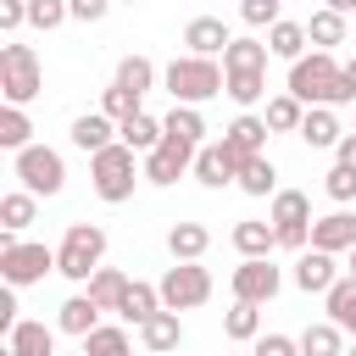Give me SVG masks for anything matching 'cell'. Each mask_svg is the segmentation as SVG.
<instances>
[{
	"mask_svg": "<svg viewBox=\"0 0 356 356\" xmlns=\"http://www.w3.org/2000/svg\"><path fill=\"white\" fill-rule=\"evenodd\" d=\"M323 312L339 334H356V278H339L328 295H323Z\"/></svg>",
	"mask_w": 356,
	"mask_h": 356,
	"instance_id": "cell-29",
	"label": "cell"
},
{
	"mask_svg": "<svg viewBox=\"0 0 356 356\" xmlns=\"http://www.w3.org/2000/svg\"><path fill=\"white\" fill-rule=\"evenodd\" d=\"M261 117H267V128H273V134H300V122H306V106H300L295 95H284V89H278V95L267 100V111H261Z\"/></svg>",
	"mask_w": 356,
	"mask_h": 356,
	"instance_id": "cell-34",
	"label": "cell"
},
{
	"mask_svg": "<svg viewBox=\"0 0 356 356\" xmlns=\"http://www.w3.org/2000/svg\"><path fill=\"white\" fill-rule=\"evenodd\" d=\"M239 189L256 195V200L278 195V167H273V156H250V161H239Z\"/></svg>",
	"mask_w": 356,
	"mask_h": 356,
	"instance_id": "cell-33",
	"label": "cell"
},
{
	"mask_svg": "<svg viewBox=\"0 0 356 356\" xmlns=\"http://www.w3.org/2000/svg\"><path fill=\"white\" fill-rule=\"evenodd\" d=\"M67 17H72V6H61V0H33V6H28V22H33L39 33H50V28H61Z\"/></svg>",
	"mask_w": 356,
	"mask_h": 356,
	"instance_id": "cell-42",
	"label": "cell"
},
{
	"mask_svg": "<svg viewBox=\"0 0 356 356\" xmlns=\"http://www.w3.org/2000/svg\"><path fill=\"white\" fill-rule=\"evenodd\" d=\"M312 250H323V256H350L356 250V211H328V217H317L312 222Z\"/></svg>",
	"mask_w": 356,
	"mask_h": 356,
	"instance_id": "cell-15",
	"label": "cell"
},
{
	"mask_svg": "<svg viewBox=\"0 0 356 356\" xmlns=\"http://www.w3.org/2000/svg\"><path fill=\"white\" fill-rule=\"evenodd\" d=\"M78 356H83V350H78Z\"/></svg>",
	"mask_w": 356,
	"mask_h": 356,
	"instance_id": "cell-52",
	"label": "cell"
},
{
	"mask_svg": "<svg viewBox=\"0 0 356 356\" xmlns=\"http://www.w3.org/2000/svg\"><path fill=\"white\" fill-rule=\"evenodd\" d=\"M11 172H17V189H28L33 200L39 195H61V184H67V161L50 145H28L22 156H11Z\"/></svg>",
	"mask_w": 356,
	"mask_h": 356,
	"instance_id": "cell-8",
	"label": "cell"
},
{
	"mask_svg": "<svg viewBox=\"0 0 356 356\" xmlns=\"http://www.w3.org/2000/svg\"><path fill=\"white\" fill-rule=\"evenodd\" d=\"M239 17H245L250 28H267V33H273V28L284 22V11H278V0H245V6H239Z\"/></svg>",
	"mask_w": 356,
	"mask_h": 356,
	"instance_id": "cell-44",
	"label": "cell"
},
{
	"mask_svg": "<svg viewBox=\"0 0 356 356\" xmlns=\"http://www.w3.org/2000/svg\"><path fill=\"white\" fill-rule=\"evenodd\" d=\"M44 273H56V250H50V245H28V239H17V234L0 228V278H6L11 289H28V284H39Z\"/></svg>",
	"mask_w": 356,
	"mask_h": 356,
	"instance_id": "cell-6",
	"label": "cell"
},
{
	"mask_svg": "<svg viewBox=\"0 0 356 356\" xmlns=\"http://www.w3.org/2000/svg\"><path fill=\"white\" fill-rule=\"evenodd\" d=\"M100 256H106V228L100 222H67V234L56 245V273L89 289V278L100 273Z\"/></svg>",
	"mask_w": 356,
	"mask_h": 356,
	"instance_id": "cell-3",
	"label": "cell"
},
{
	"mask_svg": "<svg viewBox=\"0 0 356 356\" xmlns=\"http://www.w3.org/2000/svg\"><path fill=\"white\" fill-rule=\"evenodd\" d=\"M306 39H312V50H328V56H334V44H345V17H339L334 6L312 11V17H306Z\"/></svg>",
	"mask_w": 356,
	"mask_h": 356,
	"instance_id": "cell-30",
	"label": "cell"
},
{
	"mask_svg": "<svg viewBox=\"0 0 356 356\" xmlns=\"http://www.w3.org/2000/svg\"><path fill=\"white\" fill-rule=\"evenodd\" d=\"M161 83H167V95H172V106H206V100H217L222 89H228V72L217 67V61H200V56H178L167 72H161Z\"/></svg>",
	"mask_w": 356,
	"mask_h": 356,
	"instance_id": "cell-2",
	"label": "cell"
},
{
	"mask_svg": "<svg viewBox=\"0 0 356 356\" xmlns=\"http://www.w3.org/2000/svg\"><path fill=\"white\" fill-rule=\"evenodd\" d=\"M350 134H356V128H350Z\"/></svg>",
	"mask_w": 356,
	"mask_h": 356,
	"instance_id": "cell-53",
	"label": "cell"
},
{
	"mask_svg": "<svg viewBox=\"0 0 356 356\" xmlns=\"http://www.w3.org/2000/svg\"><path fill=\"white\" fill-rule=\"evenodd\" d=\"M345 350H350V345H345V334H339L328 317L300 334V356H345Z\"/></svg>",
	"mask_w": 356,
	"mask_h": 356,
	"instance_id": "cell-36",
	"label": "cell"
},
{
	"mask_svg": "<svg viewBox=\"0 0 356 356\" xmlns=\"http://www.w3.org/2000/svg\"><path fill=\"white\" fill-rule=\"evenodd\" d=\"M6 356H56V328L22 317V323L6 334Z\"/></svg>",
	"mask_w": 356,
	"mask_h": 356,
	"instance_id": "cell-20",
	"label": "cell"
},
{
	"mask_svg": "<svg viewBox=\"0 0 356 356\" xmlns=\"http://www.w3.org/2000/svg\"><path fill=\"white\" fill-rule=\"evenodd\" d=\"M234 250H239V261H273V250H278L273 222H267V217H245V222H234Z\"/></svg>",
	"mask_w": 356,
	"mask_h": 356,
	"instance_id": "cell-17",
	"label": "cell"
},
{
	"mask_svg": "<svg viewBox=\"0 0 356 356\" xmlns=\"http://www.w3.org/2000/svg\"><path fill=\"white\" fill-rule=\"evenodd\" d=\"M345 78H350V89H356V56H350V61H345Z\"/></svg>",
	"mask_w": 356,
	"mask_h": 356,
	"instance_id": "cell-49",
	"label": "cell"
},
{
	"mask_svg": "<svg viewBox=\"0 0 356 356\" xmlns=\"http://www.w3.org/2000/svg\"><path fill=\"white\" fill-rule=\"evenodd\" d=\"M161 128H167V139H178V145H206V117L195 111V106H172L167 117H161Z\"/></svg>",
	"mask_w": 356,
	"mask_h": 356,
	"instance_id": "cell-32",
	"label": "cell"
},
{
	"mask_svg": "<svg viewBox=\"0 0 356 356\" xmlns=\"http://www.w3.org/2000/svg\"><path fill=\"white\" fill-rule=\"evenodd\" d=\"M106 17V0H72V22H100Z\"/></svg>",
	"mask_w": 356,
	"mask_h": 356,
	"instance_id": "cell-46",
	"label": "cell"
},
{
	"mask_svg": "<svg viewBox=\"0 0 356 356\" xmlns=\"http://www.w3.org/2000/svg\"><path fill=\"white\" fill-rule=\"evenodd\" d=\"M145 178V167H139V156L117 139L111 150H100V156H89V184H95V195L106 200V206H122V200H134V184Z\"/></svg>",
	"mask_w": 356,
	"mask_h": 356,
	"instance_id": "cell-4",
	"label": "cell"
},
{
	"mask_svg": "<svg viewBox=\"0 0 356 356\" xmlns=\"http://www.w3.org/2000/svg\"><path fill=\"white\" fill-rule=\"evenodd\" d=\"M22 22H28V6L6 0V6H0V28H22Z\"/></svg>",
	"mask_w": 356,
	"mask_h": 356,
	"instance_id": "cell-48",
	"label": "cell"
},
{
	"mask_svg": "<svg viewBox=\"0 0 356 356\" xmlns=\"http://www.w3.org/2000/svg\"><path fill=\"white\" fill-rule=\"evenodd\" d=\"M67 139H72L83 156H100V150H111V145H117V122H111L106 111H83V117H72Z\"/></svg>",
	"mask_w": 356,
	"mask_h": 356,
	"instance_id": "cell-16",
	"label": "cell"
},
{
	"mask_svg": "<svg viewBox=\"0 0 356 356\" xmlns=\"http://www.w3.org/2000/svg\"><path fill=\"white\" fill-rule=\"evenodd\" d=\"M195 184H206V189H228V184H239V156H234L222 139L200 145V156H195Z\"/></svg>",
	"mask_w": 356,
	"mask_h": 356,
	"instance_id": "cell-12",
	"label": "cell"
},
{
	"mask_svg": "<svg viewBox=\"0 0 356 356\" xmlns=\"http://www.w3.org/2000/svg\"><path fill=\"white\" fill-rule=\"evenodd\" d=\"M139 345H145V350H156V356L178 350V345H184V317H178V312H156V317L139 328Z\"/></svg>",
	"mask_w": 356,
	"mask_h": 356,
	"instance_id": "cell-24",
	"label": "cell"
},
{
	"mask_svg": "<svg viewBox=\"0 0 356 356\" xmlns=\"http://www.w3.org/2000/svg\"><path fill=\"white\" fill-rule=\"evenodd\" d=\"M28 145H39V139H33V117H28L22 106H0V150L22 156Z\"/></svg>",
	"mask_w": 356,
	"mask_h": 356,
	"instance_id": "cell-27",
	"label": "cell"
},
{
	"mask_svg": "<svg viewBox=\"0 0 356 356\" xmlns=\"http://www.w3.org/2000/svg\"><path fill=\"white\" fill-rule=\"evenodd\" d=\"M184 44H189V56L217 61V56L234 44V33H228V22H222V17H189V22H184Z\"/></svg>",
	"mask_w": 356,
	"mask_h": 356,
	"instance_id": "cell-13",
	"label": "cell"
},
{
	"mask_svg": "<svg viewBox=\"0 0 356 356\" xmlns=\"http://www.w3.org/2000/svg\"><path fill=\"white\" fill-rule=\"evenodd\" d=\"M345 278H356V250H350V261H345Z\"/></svg>",
	"mask_w": 356,
	"mask_h": 356,
	"instance_id": "cell-50",
	"label": "cell"
},
{
	"mask_svg": "<svg viewBox=\"0 0 356 356\" xmlns=\"http://www.w3.org/2000/svg\"><path fill=\"white\" fill-rule=\"evenodd\" d=\"M306 44H312V39H306V22H295V17H284V22L267 33V50H273L278 61H289V67L306 56Z\"/></svg>",
	"mask_w": 356,
	"mask_h": 356,
	"instance_id": "cell-31",
	"label": "cell"
},
{
	"mask_svg": "<svg viewBox=\"0 0 356 356\" xmlns=\"http://www.w3.org/2000/svg\"><path fill=\"white\" fill-rule=\"evenodd\" d=\"M33 217H39V200H33L28 189H11V195H0V228H6V234H22Z\"/></svg>",
	"mask_w": 356,
	"mask_h": 356,
	"instance_id": "cell-35",
	"label": "cell"
},
{
	"mask_svg": "<svg viewBox=\"0 0 356 356\" xmlns=\"http://www.w3.org/2000/svg\"><path fill=\"white\" fill-rule=\"evenodd\" d=\"M167 250H172V261H200L211 250V228L206 222H172L167 228Z\"/></svg>",
	"mask_w": 356,
	"mask_h": 356,
	"instance_id": "cell-23",
	"label": "cell"
},
{
	"mask_svg": "<svg viewBox=\"0 0 356 356\" xmlns=\"http://www.w3.org/2000/svg\"><path fill=\"white\" fill-rule=\"evenodd\" d=\"M195 145H178V139H161L150 156H145V184H156V189H167V184H178L184 172H195Z\"/></svg>",
	"mask_w": 356,
	"mask_h": 356,
	"instance_id": "cell-10",
	"label": "cell"
},
{
	"mask_svg": "<svg viewBox=\"0 0 356 356\" xmlns=\"http://www.w3.org/2000/svg\"><path fill=\"white\" fill-rule=\"evenodd\" d=\"M156 312H167V306H161V289L134 278V284H128V295H122V312H117V317H122V323H134V328H145Z\"/></svg>",
	"mask_w": 356,
	"mask_h": 356,
	"instance_id": "cell-26",
	"label": "cell"
},
{
	"mask_svg": "<svg viewBox=\"0 0 356 356\" xmlns=\"http://www.w3.org/2000/svg\"><path fill=\"white\" fill-rule=\"evenodd\" d=\"M128 284H134L128 273H117V267H100V273L89 278V289H83V295H89L100 312H122V295H128Z\"/></svg>",
	"mask_w": 356,
	"mask_h": 356,
	"instance_id": "cell-28",
	"label": "cell"
},
{
	"mask_svg": "<svg viewBox=\"0 0 356 356\" xmlns=\"http://www.w3.org/2000/svg\"><path fill=\"white\" fill-rule=\"evenodd\" d=\"M56 328H61V334H72V339H89V334L100 328V306L78 289V295H67V300L56 306Z\"/></svg>",
	"mask_w": 356,
	"mask_h": 356,
	"instance_id": "cell-19",
	"label": "cell"
},
{
	"mask_svg": "<svg viewBox=\"0 0 356 356\" xmlns=\"http://www.w3.org/2000/svg\"><path fill=\"white\" fill-rule=\"evenodd\" d=\"M267 222H273V234H278V250H295V256L312 250V222H317V217H312V200H306L300 189H278Z\"/></svg>",
	"mask_w": 356,
	"mask_h": 356,
	"instance_id": "cell-5",
	"label": "cell"
},
{
	"mask_svg": "<svg viewBox=\"0 0 356 356\" xmlns=\"http://www.w3.org/2000/svg\"><path fill=\"white\" fill-rule=\"evenodd\" d=\"M256 356H300V339H289V334H261V339H256Z\"/></svg>",
	"mask_w": 356,
	"mask_h": 356,
	"instance_id": "cell-45",
	"label": "cell"
},
{
	"mask_svg": "<svg viewBox=\"0 0 356 356\" xmlns=\"http://www.w3.org/2000/svg\"><path fill=\"white\" fill-rule=\"evenodd\" d=\"M156 289H161V306H167V312H195V306L211 300V273H206L200 261H172Z\"/></svg>",
	"mask_w": 356,
	"mask_h": 356,
	"instance_id": "cell-9",
	"label": "cell"
},
{
	"mask_svg": "<svg viewBox=\"0 0 356 356\" xmlns=\"http://www.w3.org/2000/svg\"><path fill=\"white\" fill-rule=\"evenodd\" d=\"M111 83H122V89H134V95L145 100V95H150V83H156V61H150V56H122Z\"/></svg>",
	"mask_w": 356,
	"mask_h": 356,
	"instance_id": "cell-37",
	"label": "cell"
},
{
	"mask_svg": "<svg viewBox=\"0 0 356 356\" xmlns=\"http://www.w3.org/2000/svg\"><path fill=\"white\" fill-rule=\"evenodd\" d=\"M117 139L134 150V156H150L161 139H167V128H161V117H150V111H139V117H128L122 128H117Z\"/></svg>",
	"mask_w": 356,
	"mask_h": 356,
	"instance_id": "cell-25",
	"label": "cell"
},
{
	"mask_svg": "<svg viewBox=\"0 0 356 356\" xmlns=\"http://www.w3.org/2000/svg\"><path fill=\"white\" fill-rule=\"evenodd\" d=\"M300 139H306L312 150H339V139H345V128H339V111H328V106H312V111H306V122H300Z\"/></svg>",
	"mask_w": 356,
	"mask_h": 356,
	"instance_id": "cell-22",
	"label": "cell"
},
{
	"mask_svg": "<svg viewBox=\"0 0 356 356\" xmlns=\"http://www.w3.org/2000/svg\"><path fill=\"white\" fill-rule=\"evenodd\" d=\"M284 95H295L306 111H312V106H328V111H339V106H356V89H350V78H345V61H339V56H328V50H312V56H300V61L289 67V83H284Z\"/></svg>",
	"mask_w": 356,
	"mask_h": 356,
	"instance_id": "cell-1",
	"label": "cell"
},
{
	"mask_svg": "<svg viewBox=\"0 0 356 356\" xmlns=\"http://www.w3.org/2000/svg\"><path fill=\"white\" fill-rule=\"evenodd\" d=\"M334 167L356 172V134H345V139H339V150H334Z\"/></svg>",
	"mask_w": 356,
	"mask_h": 356,
	"instance_id": "cell-47",
	"label": "cell"
},
{
	"mask_svg": "<svg viewBox=\"0 0 356 356\" xmlns=\"http://www.w3.org/2000/svg\"><path fill=\"white\" fill-rule=\"evenodd\" d=\"M39 89H44V67H39L33 44H6L0 50V95H6V106H28Z\"/></svg>",
	"mask_w": 356,
	"mask_h": 356,
	"instance_id": "cell-7",
	"label": "cell"
},
{
	"mask_svg": "<svg viewBox=\"0 0 356 356\" xmlns=\"http://www.w3.org/2000/svg\"><path fill=\"white\" fill-rule=\"evenodd\" d=\"M267 117H256V111H239L228 128H222V145L239 156V161H250V156H267Z\"/></svg>",
	"mask_w": 356,
	"mask_h": 356,
	"instance_id": "cell-14",
	"label": "cell"
},
{
	"mask_svg": "<svg viewBox=\"0 0 356 356\" xmlns=\"http://www.w3.org/2000/svg\"><path fill=\"white\" fill-rule=\"evenodd\" d=\"M239 111H250L256 100H267V72H228V89H222Z\"/></svg>",
	"mask_w": 356,
	"mask_h": 356,
	"instance_id": "cell-40",
	"label": "cell"
},
{
	"mask_svg": "<svg viewBox=\"0 0 356 356\" xmlns=\"http://www.w3.org/2000/svg\"><path fill=\"white\" fill-rule=\"evenodd\" d=\"M228 284H234V300H245V306H267V300L284 289V273H278L273 261H239Z\"/></svg>",
	"mask_w": 356,
	"mask_h": 356,
	"instance_id": "cell-11",
	"label": "cell"
},
{
	"mask_svg": "<svg viewBox=\"0 0 356 356\" xmlns=\"http://www.w3.org/2000/svg\"><path fill=\"white\" fill-rule=\"evenodd\" d=\"M100 111H106V117H111V122L122 128V122H128V117H139L145 106H139V95H134V89L111 83V89H100Z\"/></svg>",
	"mask_w": 356,
	"mask_h": 356,
	"instance_id": "cell-41",
	"label": "cell"
},
{
	"mask_svg": "<svg viewBox=\"0 0 356 356\" xmlns=\"http://www.w3.org/2000/svg\"><path fill=\"white\" fill-rule=\"evenodd\" d=\"M267 39H250V33H234V44L222 50V72H267Z\"/></svg>",
	"mask_w": 356,
	"mask_h": 356,
	"instance_id": "cell-21",
	"label": "cell"
},
{
	"mask_svg": "<svg viewBox=\"0 0 356 356\" xmlns=\"http://www.w3.org/2000/svg\"><path fill=\"white\" fill-rule=\"evenodd\" d=\"M323 189H328V200L345 211V206L356 200V172H345V167H328V172H323Z\"/></svg>",
	"mask_w": 356,
	"mask_h": 356,
	"instance_id": "cell-43",
	"label": "cell"
},
{
	"mask_svg": "<svg viewBox=\"0 0 356 356\" xmlns=\"http://www.w3.org/2000/svg\"><path fill=\"white\" fill-rule=\"evenodd\" d=\"M345 356H356V339H350V350H345Z\"/></svg>",
	"mask_w": 356,
	"mask_h": 356,
	"instance_id": "cell-51",
	"label": "cell"
},
{
	"mask_svg": "<svg viewBox=\"0 0 356 356\" xmlns=\"http://www.w3.org/2000/svg\"><path fill=\"white\" fill-rule=\"evenodd\" d=\"M222 334H228V339H245V345H256V339H261V306H245V300H234V306H228V317H222Z\"/></svg>",
	"mask_w": 356,
	"mask_h": 356,
	"instance_id": "cell-38",
	"label": "cell"
},
{
	"mask_svg": "<svg viewBox=\"0 0 356 356\" xmlns=\"http://www.w3.org/2000/svg\"><path fill=\"white\" fill-rule=\"evenodd\" d=\"M83 356H134V339H128V328L100 323V328L83 339Z\"/></svg>",
	"mask_w": 356,
	"mask_h": 356,
	"instance_id": "cell-39",
	"label": "cell"
},
{
	"mask_svg": "<svg viewBox=\"0 0 356 356\" xmlns=\"http://www.w3.org/2000/svg\"><path fill=\"white\" fill-rule=\"evenodd\" d=\"M339 284V267H334V256H323V250H306V256H295V289H306V295H328Z\"/></svg>",
	"mask_w": 356,
	"mask_h": 356,
	"instance_id": "cell-18",
	"label": "cell"
}]
</instances>
